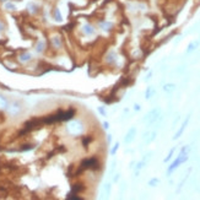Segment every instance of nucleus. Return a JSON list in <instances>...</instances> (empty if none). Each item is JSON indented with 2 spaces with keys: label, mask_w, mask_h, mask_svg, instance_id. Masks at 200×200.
Listing matches in <instances>:
<instances>
[{
  "label": "nucleus",
  "mask_w": 200,
  "mask_h": 200,
  "mask_svg": "<svg viewBox=\"0 0 200 200\" xmlns=\"http://www.w3.org/2000/svg\"><path fill=\"white\" fill-rule=\"evenodd\" d=\"M50 40H52V44H53L54 48H60V47H61V40H60V37L54 36V37L50 38Z\"/></svg>",
  "instance_id": "ddd939ff"
},
{
  "label": "nucleus",
  "mask_w": 200,
  "mask_h": 200,
  "mask_svg": "<svg viewBox=\"0 0 200 200\" xmlns=\"http://www.w3.org/2000/svg\"><path fill=\"white\" fill-rule=\"evenodd\" d=\"M159 113H160V111H159V109H154V111H151V112L149 113V116L146 117V120H149L150 123H152L154 120H156Z\"/></svg>",
  "instance_id": "1a4fd4ad"
},
{
  "label": "nucleus",
  "mask_w": 200,
  "mask_h": 200,
  "mask_svg": "<svg viewBox=\"0 0 200 200\" xmlns=\"http://www.w3.org/2000/svg\"><path fill=\"white\" fill-rule=\"evenodd\" d=\"M4 7L7 11H15L16 10V5L14 2H11V1H5L4 2Z\"/></svg>",
  "instance_id": "9b49d317"
},
{
  "label": "nucleus",
  "mask_w": 200,
  "mask_h": 200,
  "mask_svg": "<svg viewBox=\"0 0 200 200\" xmlns=\"http://www.w3.org/2000/svg\"><path fill=\"white\" fill-rule=\"evenodd\" d=\"M152 93H154V88H152V87H149L147 91H146V98H150Z\"/></svg>",
  "instance_id": "412c9836"
},
{
  "label": "nucleus",
  "mask_w": 200,
  "mask_h": 200,
  "mask_svg": "<svg viewBox=\"0 0 200 200\" xmlns=\"http://www.w3.org/2000/svg\"><path fill=\"white\" fill-rule=\"evenodd\" d=\"M21 111H22V107L20 106V103H16V102H14L11 106L7 107V112H9L11 116H17V114H20Z\"/></svg>",
  "instance_id": "20e7f679"
},
{
  "label": "nucleus",
  "mask_w": 200,
  "mask_h": 200,
  "mask_svg": "<svg viewBox=\"0 0 200 200\" xmlns=\"http://www.w3.org/2000/svg\"><path fill=\"white\" fill-rule=\"evenodd\" d=\"M188 152H189V147L188 146H185V147H183L182 149V151H180V154H179V156L177 157V160L174 161L169 167H168V171H167V173L168 174H171L179 164H182L183 162H185V161L188 160Z\"/></svg>",
  "instance_id": "f257e3e1"
},
{
  "label": "nucleus",
  "mask_w": 200,
  "mask_h": 200,
  "mask_svg": "<svg viewBox=\"0 0 200 200\" xmlns=\"http://www.w3.org/2000/svg\"><path fill=\"white\" fill-rule=\"evenodd\" d=\"M197 45H198V43H197V42L190 43V44H189V47H188V50H187V52H188V53H190L193 49H195V47H197Z\"/></svg>",
  "instance_id": "6ab92c4d"
},
{
  "label": "nucleus",
  "mask_w": 200,
  "mask_h": 200,
  "mask_svg": "<svg viewBox=\"0 0 200 200\" xmlns=\"http://www.w3.org/2000/svg\"><path fill=\"white\" fill-rule=\"evenodd\" d=\"M32 149H33V145H22L21 151H28V150H32Z\"/></svg>",
  "instance_id": "aec40b11"
},
{
  "label": "nucleus",
  "mask_w": 200,
  "mask_h": 200,
  "mask_svg": "<svg viewBox=\"0 0 200 200\" xmlns=\"http://www.w3.org/2000/svg\"><path fill=\"white\" fill-rule=\"evenodd\" d=\"M135 128H131L129 131H128V134H126V136H125V139H124V141H125V144H130L131 141L134 140V136H135Z\"/></svg>",
  "instance_id": "6e6552de"
},
{
  "label": "nucleus",
  "mask_w": 200,
  "mask_h": 200,
  "mask_svg": "<svg viewBox=\"0 0 200 200\" xmlns=\"http://www.w3.org/2000/svg\"><path fill=\"white\" fill-rule=\"evenodd\" d=\"M135 109H136V111H139V109H140V106H138V104H136V106H135Z\"/></svg>",
  "instance_id": "c756f323"
},
{
  "label": "nucleus",
  "mask_w": 200,
  "mask_h": 200,
  "mask_svg": "<svg viewBox=\"0 0 200 200\" xmlns=\"http://www.w3.org/2000/svg\"><path fill=\"white\" fill-rule=\"evenodd\" d=\"M109 190H111V185H109V184H106L104 190H103V192H104V194H106V195H108V194H109Z\"/></svg>",
  "instance_id": "4be33fe9"
},
{
  "label": "nucleus",
  "mask_w": 200,
  "mask_h": 200,
  "mask_svg": "<svg viewBox=\"0 0 200 200\" xmlns=\"http://www.w3.org/2000/svg\"><path fill=\"white\" fill-rule=\"evenodd\" d=\"M100 28L102 31H111V30L113 28V23L109 22V21L103 20L100 22Z\"/></svg>",
  "instance_id": "423d86ee"
},
{
  "label": "nucleus",
  "mask_w": 200,
  "mask_h": 200,
  "mask_svg": "<svg viewBox=\"0 0 200 200\" xmlns=\"http://www.w3.org/2000/svg\"><path fill=\"white\" fill-rule=\"evenodd\" d=\"M4 28H5V27H4V25H2V22H0V33H1L2 31H4Z\"/></svg>",
  "instance_id": "c85d7f7f"
},
{
  "label": "nucleus",
  "mask_w": 200,
  "mask_h": 200,
  "mask_svg": "<svg viewBox=\"0 0 200 200\" xmlns=\"http://www.w3.org/2000/svg\"><path fill=\"white\" fill-rule=\"evenodd\" d=\"M82 32L86 35V36H92L95 33V27L91 25V23H85L82 26Z\"/></svg>",
  "instance_id": "39448f33"
},
{
  "label": "nucleus",
  "mask_w": 200,
  "mask_h": 200,
  "mask_svg": "<svg viewBox=\"0 0 200 200\" xmlns=\"http://www.w3.org/2000/svg\"><path fill=\"white\" fill-rule=\"evenodd\" d=\"M20 60L22 63H25V61H30L31 60V54L30 53H27V52H25V53H22L20 55Z\"/></svg>",
  "instance_id": "2eb2a0df"
},
{
  "label": "nucleus",
  "mask_w": 200,
  "mask_h": 200,
  "mask_svg": "<svg viewBox=\"0 0 200 200\" xmlns=\"http://www.w3.org/2000/svg\"><path fill=\"white\" fill-rule=\"evenodd\" d=\"M91 140H92L91 138H86V139H83V141H82V144H83V145L86 146V145H87V144H88V142H90Z\"/></svg>",
  "instance_id": "a878e982"
},
{
  "label": "nucleus",
  "mask_w": 200,
  "mask_h": 200,
  "mask_svg": "<svg viewBox=\"0 0 200 200\" xmlns=\"http://www.w3.org/2000/svg\"><path fill=\"white\" fill-rule=\"evenodd\" d=\"M1 1H4V2H5V1H7V0H1Z\"/></svg>",
  "instance_id": "7c9ffc66"
},
{
  "label": "nucleus",
  "mask_w": 200,
  "mask_h": 200,
  "mask_svg": "<svg viewBox=\"0 0 200 200\" xmlns=\"http://www.w3.org/2000/svg\"><path fill=\"white\" fill-rule=\"evenodd\" d=\"M7 107H9L7 100H6L4 96H0V111H2V109H7Z\"/></svg>",
  "instance_id": "4468645a"
},
{
  "label": "nucleus",
  "mask_w": 200,
  "mask_h": 200,
  "mask_svg": "<svg viewBox=\"0 0 200 200\" xmlns=\"http://www.w3.org/2000/svg\"><path fill=\"white\" fill-rule=\"evenodd\" d=\"M27 11H28L30 14H32V15H36V14H38L40 7H38V5H36L35 2H30V4H27Z\"/></svg>",
  "instance_id": "0eeeda50"
},
{
  "label": "nucleus",
  "mask_w": 200,
  "mask_h": 200,
  "mask_svg": "<svg viewBox=\"0 0 200 200\" xmlns=\"http://www.w3.org/2000/svg\"><path fill=\"white\" fill-rule=\"evenodd\" d=\"M53 19L57 21V22H61V21H63V16H61L60 10L58 7H55V9L53 10Z\"/></svg>",
  "instance_id": "9d476101"
},
{
  "label": "nucleus",
  "mask_w": 200,
  "mask_h": 200,
  "mask_svg": "<svg viewBox=\"0 0 200 200\" xmlns=\"http://www.w3.org/2000/svg\"><path fill=\"white\" fill-rule=\"evenodd\" d=\"M81 190H83V185H81V184H74L73 185V194H78L79 192H81Z\"/></svg>",
  "instance_id": "dca6fc26"
},
{
  "label": "nucleus",
  "mask_w": 200,
  "mask_h": 200,
  "mask_svg": "<svg viewBox=\"0 0 200 200\" xmlns=\"http://www.w3.org/2000/svg\"><path fill=\"white\" fill-rule=\"evenodd\" d=\"M173 152H174V149H172L171 151H169V154H168V156L164 159V162H167V161H169V159L172 157V155H173Z\"/></svg>",
  "instance_id": "5701e85b"
},
{
  "label": "nucleus",
  "mask_w": 200,
  "mask_h": 200,
  "mask_svg": "<svg viewBox=\"0 0 200 200\" xmlns=\"http://www.w3.org/2000/svg\"><path fill=\"white\" fill-rule=\"evenodd\" d=\"M68 129H69V131L71 133V135H80L81 133L83 131V126H82V123L79 121V120H73L70 124H69V126H68Z\"/></svg>",
  "instance_id": "f03ea898"
},
{
  "label": "nucleus",
  "mask_w": 200,
  "mask_h": 200,
  "mask_svg": "<svg viewBox=\"0 0 200 200\" xmlns=\"http://www.w3.org/2000/svg\"><path fill=\"white\" fill-rule=\"evenodd\" d=\"M44 47H45L44 42H42V40H40V42L37 43V45H36V50H37L38 53H40V52H43V50H44Z\"/></svg>",
  "instance_id": "f3484780"
},
{
  "label": "nucleus",
  "mask_w": 200,
  "mask_h": 200,
  "mask_svg": "<svg viewBox=\"0 0 200 200\" xmlns=\"http://www.w3.org/2000/svg\"><path fill=\"white\" fill-rule=\"evenodd\" d=\"M108 125H109V124H108L107 121H104V123H103V128H104V129H108V128H109Z\"/></svg>",
  "instance_id": "cd10ccee"
},
{
  "label": "nucleus",
  "mask_w": 200,
  "mask_h": 200,
  "mask_svg": "<svg viewBox=\"0 0 200 200\" xmlns=\"http://www.w3.org/2000/svg\"><path fill=\"white\" fill-rule=\"evenodd\" d=\"M118 146H119V145H118V144H116V146L112 149V151H111V154H112V155H114V154L117 152V150H118Z\"/></svg>",
  "instance_id": "b1692460"
},
{
  "label": "nucleus",
  "mask_w": 200,
  "mask_h": 200,
  "mask_svg": "<svg viewBox=\"0 0 200 200\" xmlns=\"http://www.w3.org/2000/svg\"><path fill=\"white\" fill-rule=\"evenodd\" d=\"M98 166H100V163H98L97 159H95V157L83 160L82 163H81V167H82V168H93V169H95V168H98Z\"/></svg>",
  "instance_id": "7ed1b4c3"
},
{
  "label": "nucleus",
  "mask_w": 200,
  "mask_h": 200,
  "mask_svg": "<svg viewBox=\"0 0 200 200\" xmlns=\"http://www.w3.org/2000/svg\"><path fill=\"white\" fill-rule=\"evenodd\" d=\"M157 183H159V179H156V178H155V179H151V180H150V183H149V184L154 187V185H155V184H157Z\"/></svg>",
  "instance_id": "393cba45"
},
{
  "label": "nucleus",
  "mask_w": 200,
  "mask_h": 200,
  "mask_svg": "<svg viewBox=\"0 0 200 200\" xmlns=\"http://www.w3.org/2000/svg\"><path fill=\"white\" fill-rule=\"evenodd\" d=\"M188 121H189V117H187V119L184 120V123H183V125L180 126V129L177 131V134L174 135V139H178L180 135H182V133L184 131V129H185V126H187V124H188Z\"/></svg>",
  "instance_id": "f8f14e48"
},
{
  "label": "nucleus",
  "mask_w": 200,
  "mask_h": 200,
  "mask_svg": "<svg viewBox=\"0 0 200 200\" xmlns=\"http://www.w3.org/2000/svg\"><path fill=\"white\" fill-rule=\"evenodd\" d=\"M98 111H100V113H101V114H103V116L106 114V111H104V109H103L102 107H100V108H98Z\"/></svg>",
  "instance_id": "bb28decb"
},
{
  "label": "nucleus",
  "mask_w": 200,
  "mask_h": 200,
  "mask_svg": "<svg viewBox=\"0 0 200 200\" xmlns=\"http://www.w3.org/2000/svg\"><path fill=\"white\" fill-rule=\"evenodd\" d=\"M163 90H164V91H167V92H171V91H173V90H174V85H172V83H168V85H164V87H163Z\"/></svg>",
  "instance_id": "a211bd4d"
}]
</instances>
